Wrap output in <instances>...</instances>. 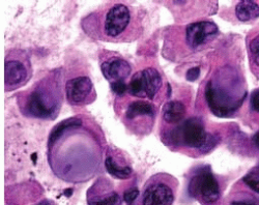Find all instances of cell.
Wrapping results in <instances>:
<instances>
[{"mask_svg":"<svg viewBox=\"0 0 259 205\" xmlns=\"http://www.w3.org/2000/svg\"><path fill=\"white\" fill-rule=\"evenodd\" d=\"M101 127L86 115H76L56 125L48 138V163L59 179L81 183L103 170L107 151Z\"/></svg>","mask_w":259,"mask_h":205,"instance_id":"1","label":"cell"},{"mask_svg":"<svg viewBox=\"0 0 259 205\" xmlns=\"http://www.w3.org/2000/svg\"><path fill=\"white\" fill-rule=\"evenodd\" d=\"M83 31L90 37L106 43H131L143 31L142 16L131 3L110 2L85 16Z\"/></svg>","mask_w":259,"mask_h":205,"instance_id":"2","label":"cell"},{"mask_svg":"<svg viewBox=\"0 0 259 205\" xmlns=\"http://www.w3.org/2000/svg\"><path fill=\"white\" fill-rule=\"evenodd\" d=\"M63 73L53 70L36 81L27 90L17 95L20 112L29 118L54 120L57 118L63 101Z\"/></svg>","mask_w":259,"mask_h":205,"instance_id":"3","label":"cell"},{"mask_svg":"<svg viewBox=\"0 0 259 205\" xmlns=\"http://www.w3.org/2000/svg\"><path fill=\"white\" fill-rule=\"evenodd\" d=\"M172 33L177 34L167 35L165 38V46H172L177 44V48L169 50L168 54L178 50L177 57H189L192 54L201 52L213 42L219 34V28L211 21H197L189 23L183 27H177Z\"/></svg>","mask_w":259,"mask_h":205,"instance_id":"4","label":"cell"},{"mask_svg":"<svg viewBox=\"0 0 259 205\" xmlns=\"http://www.w3.org/2000/svg\"><path fill=\"white\" fill-rule=\"evenodd\" d=\"M167 140L175 147L194 149L200 155L209 152L218 143L217 136L207 133L198 117H191L174 126L168 132Z\"/></svg>","mask_w":259,"mask_h":205,"instance_id":"5","label":"cell"},{"mask_svg":"<svg viewBox=\"0 0 259 205\" xmlns=\"http://www.w3.org/2000/svg\"><path fill=\"white\" fill-rule=\"evenodd\" d=\"M188 194L201 205H223L224 183L209 166L194 168L188 177Z\"/></svg>","mask_w":259,"mask_h":205,"instance_id":"6","label":"cell"},{"mask_svg":"<svg viewBox=\"0 0 259 205\" xmlns=\"http://www.w3.org/2000/svg\"><path fill=\"white\" fill-rule=\"evenodd\" d=\"M118 109L117 115L128 132L136 136H145L153 130L157 115L154 102L135 97L127 100L125 106L118 102Z\"/></svg>","mask_w":259,"mask_h":205,"instance_id":"7","label":"cell"},{"mask_svg":"<svg viewBox=\"0 0 259 205\" xmlns=\"http://www.w3.org/2000/svg\"><path fill=\"white\" fill-rule=\"evenodd\" d=\"M179 180L167 173H157L144 183L139 197L131 205H174Z\"/></svg>","mask_w":259,"mask_h":205,"instance_id":"8","label":"cell"},{"mask_svg":"<svg viewBox=\"0 0 259 205\" xmlns=\"http://www.w3.org/2000/svg\"><path fill=\"white\" fill-rule=\"evenodd\" d=\"M32 77L29 55L21 49L7 51L5 57V89L7 92L22 88Z\"/></svg>","mask_w":259,"mask_h":205,"instance_id":"9","label":"cell"},{"mask_svg":"<svg viewBox=\"0 0 259 205\" xmlns=\"http://www.w3.org/2000/svg\"><path fill=\"white\" fill-rule=\"evenodd\" d=\"M163 90L164 81L160 72L155 68H145L132 76L126 93L136 98L159 102L162 100Z\"/></svg>","mask_w":259,"mask_h":205,"instance_id":"10","label":"cell"},{"mask_svg":"<svg viewBox=\"0 0 259 205\" xmlns=\"http://www.w3.org/2000/svg\"><path fill=\"white\" fill-rule=\"evenodd\" d=\"M64 94L73 107L88 106L97 99L95 85L88 76H77L68 80L64 84Z\"/></svg>","mask_w":259,"mask_h":205,"instance_id":"11","label":"cell"},{"mask_svg":"<svg viewBox=\"0 0 259 205\" xmlns=\"http://www.w3.org/2000/svg\"><path fill=\"white\" fill-rule=\"evenodd\" d=\"M86 202L88 205H122V198L109 178L100 176L88 190Z\"/></svg>","mask_w":259,"mask_h":205,"instance_id":"12","label":"cell"},{"mask_svg":"<svg viewBox=\"0 0 259 205\" xmlns=\"http://www.w3.org/2000/svg\"><path fill=\"white\" fill-rule=\"evenodd\" d=\"M101 71L105 79L110 84L117 82H125L132 74V67L120 55L110 52L108 55L102 56Z\"/></svg>","mask_w":259,"mask_h":205,"instance_id":"13","label":"cell"},{"mask_svg":"<svg viewBox=\"0 0 259 205\" xmlns=\"http://www.w3.org/2000/svg\"><path fill=\"white\" fill-rule=\"evenodd\" d=\"M40 188L36 189L34 183H22L19 186L7 188L5 205H27L36 201L38 196H30L36 194Z\"/></svg>","mask_w":259,"mask_h":205,"instance_id":"14","label":"cell"},{"mask_svg":"<svg viewBox=\"0 0 259 205\" xmlns=\"http://www.w3.org/2000/svg\"><path fill=\"white\" fill-rule=\"evenodd\" d=\"M105 158V168L111 176L117 179H128L133 175L132 167L126 163V159L118 155L117 150H111L108 147Z\"/></svg>","mask_w":259,"mask_h":205,"instance_id":"15","label":"cell"},{"mask_svg":"<svg viewBox=\"0 0 259 205\" xmlns=\"http://www.w3.org/2000/svg\"><path fill=\"white\" fill-rule=\"evenodd\" d=\"M223 205H259V195L251 192L239 182L226 197Z\"/></svg>","mask_w":259,"mask_h":205,"instance_id":"16","label":"cell"},{"mask_svg":"<svg viewBox=\"0 0 259 205\" xmlns=\"http://www.w3.org/2000/svg\"><path fill=\"white\" fill-rule=\"evenodd\" d=\"M186 106L181 100H170L163 108V120L169 126H177L185 120Z\"/></svg>","mask_w":259,"mask_h":205,"instance_id":"17","label":"cell"},{"mask_svg":"<svg viewBox=\"0 0 259 205\" xmlns=\"http://www.w3.org/2000/svg\"><path fill=\"white\" fill-rule=\"evenodd\" d=\"M235 16L241 22H249L259 17V5L253 0H244L235 7Z\"/></svg>","mask_w":259,"mask_h":205,"instance_id":"18","label":"cell"},{"mask_svg":"<svg viewBox=\"0 0 259 205\" xmlns=\"http://www.w3.org/2000/svg\"><path fill=\"white\" fill-rule=\"evenodd\" d=\"M248 51L252 66L259 68V29L251 32V38H248Z\"/></svg>","mask_w":259,"mask_h":205,"instance_id":"19","label":"cell"},{"mask_svg":"<svg viewBox=\"0 0 259 205\" xmlns=\"http://www.w3.org/2000/svg\"><path fill=\"white\" fill-rule=\"evenodd\" d=\"M240 182L251 192L259 195V167L257 166L250 170Z\"/></svg>","mask_w":259,"mask_h":205,"instance_id":"20","label":"cell"},{"mask_svg":"<svg viewBox=\"0 0 259 205\" xmlns=\"http://www.w3.org/2000/svg\"><path fill=\"white\" fill-rule=\"evenodd\" d=\"M140 192L137 188H130L123 193V200L126 205H131L139 197Z\"/></svg>","mask_w":259,"mask_h":205,"instance_id":"21","label":"cell"},{"mask_svg":"<svg viewBox=\"0 0 259 205\" xmlns=\"http://www.w3.org/2000/svg\"><path fill=\"white\" fill-rule=\"evenodd\" d=\"M250 107L254 112L259 114V89L252 92L250 97Z\"/></svg>","mask_w":259,"mask_h":205,"instance_id":"22","label":"cell"},{"mask_svg":"<svg viewBox=\"0 0 259 205\" xmlns=\"http://www.w3.org/2000/svg\"><path fill=\"white\" fill-rule=\"evenodd\" d=\"M200 76V68L196 67V68H192L187 72L186 78L188 81H195L199 78Z\"/></svg>","mask_w":259,"mask_h":205,"instance_id":"23","label":"cell"},{"mask_svg":"<svg viewBox=\"0 0 259 205\" xmlns=\"http://www.w3.org/2000/svg\"><path fill=\"white\" fill-rule=\"evenodd\" d=\"M33 205H57V204L50 199H41V200L35 202Z\"/></svg>","mask_w":259,"mask_h":205,"instance_id":"24","label":"cell"},{"mask_svg":"<svg viewBox=\"0 0 259 205\" xmlns=\"http://www.w3.org/2000/svg\"><path fill=\"white\" fill-rule=\"evenodd\" d=\"M252 143H253L254 146H255L256 148L259 149V131L253 136V138H252Z\"/></svg>","mask_w":259,"mask_h":205,"instance_id":"25","label":"cell"},{"mask_svg":"<svg viewBox=\"0 0 259 205\" xmlns=\"http://www.w3.org/2000/svg\"><path fill=\"white\" fill-rule=\"evenodd\" d=\"M258 167H259V165H258Z\"/></svg>","mask_w":259,"mask_h":205,"instance_id":"26","label":"cell"}]
</instances>
